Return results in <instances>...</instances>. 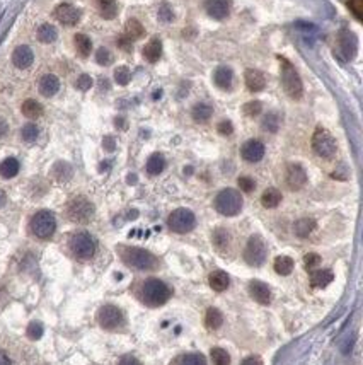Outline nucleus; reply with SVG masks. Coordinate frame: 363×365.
<instances>
[{"instance_id": "50", "label": "nucleus", "mask_w": 363, "mask_h": 365, "mask_svg": "<svg viewBox=\"0 0 363 365\" xmlns=\"http://www.w3.org/2000/svg\"><path fill=\"white\" fill-rule=\"evenodd\" d=\"M159 19L162 21V23H170V21L174 19V14H173V10H170L169 5H162V7L159 9Z\"/></svg>"}, {"instance_id": "28", "label": "nucleus", "mask_w": 363, "mask_h": 365, "mask_svg": "<svg viewBox=\"0 0 363 365\" xmlns=\"http://www.w3.org/2000/svg\"><path fill=\"white\" fill-rule=\"evenodd\" d=\"M165 168V159L162 154H152L147 160V173L152 176H157Z\"/></svg>"}, {"instance_id": "38", "label": "nucleus", "mask_w": 363, "mask_h": 365, "mask_svg": "<svg viewBox=\"0 0 363 365\" xmlns=\"http://www.w3.org/2000/svg\"><path fill=\"white\" fill-rule=\"evenodd\" d=\"M213 244H215V248L219 249V251H224V249L229 246V241H230V236H229V232L225 231V229H217V231L213 232Z\"/></svg>"}, {"instance_id": "6", "label": "nucleus", "mask_w": 363, "mask_h": 365, "mask_svg": "<svg viewBox=\"0 0 363 365\" xmlns=\"http://www.w3.org/2000/svg\"><path fill=\"white\" fill-rule=\"evenodd\" d=\"M94 215V205L84 196L72 198L67 205V217L75 224H87Z\"/></svg>"}, {"instance_id": "5", "label": "nucleus", "mask_w": 363, "mask_h": 365, "mask_svg": "<svg viewBox=\"0 0 363 365\" xmlns=\"http://www.w3.org/2000/svg\"><path fill=\"white\" fill-rule=\"evenodd\" d=\"M31 232L34 234L38 239H50L56 231V218L51 212L41 210L34 213V217L31 218Z\"/></svg>"}, {"instance_id": "14", "label": "nucleus", "mask_w": 363, "mask_h": 365, "mask_svg": "<svg viewBox=\"0 0 363 365\" xmlns=\"http://www.w3.org/2000/svg\"><path fill=\"white\" fill-rule=\"evenodd\" d=\"M241 155L247 163H259V160L264 157L263 142H259V140H247V142L242 145Z\"/></svg>"}, {"instance_id": "57", "label": "nucleus", "mask_w": 363, "mask_h": 365, "mask_svg": "<svg viewBox=\"0 0 363 365\" xmlns=\"http://www.w3.org/2000/svg\"><path fill=\"white\" fill-rule=\"evenodd\" d=\"M0 365H12V362H10V358L7 357L5 352H0Z\"/></svg>"}, {"instance_id": "15", "label": "nucleus", "mask_w": 363, "mask_h": 365, "mask_svg": "<svg viewBox=\"0 0 363 365\" xmlns=\"http://www.w3.org/2000/svg\"><path fill=\"white\" fill-rule=\"evenodd\" d=\"M307 182V173L300 164H290L287 169V185L292 190H300Z\"/></svg>"}, {"instance_id": "11", "label": "nucleus", "mask_w": 363, "mask_h": 365, "mask_svg": "<svg viewBox=\"0 0 363 365\" xmlns=\"http://www.w3.org/2000/svg\"><path fill=\"white\" fill-rule=\"evenodd\" d=\"M97 321L104 330H116L121 326L123 314L116 306H104L97 312Z\"/></svg>"}, {"instance_id": "24", "label": "nucleus", "mask_w": 363, "mask_h": 365, "mask_svg": "<svg viewBox=\"0 0 363 365\" xmlns=\"http://www.w3.org/2000/svg\"><path fill=\"white\" fill-rule=\"evenodd\" d=\"M261 203L264 208H276L280 203H282V191L276 190V188H268V190H264L261 196Z\"/></svg>"}, {"instance_id": "7", "label": "nucleus", "mask_w": 363, "mask_h": 365, "mask_svg": "<svg viewBox=\"0 0 363 365\" xmlns=\"http://www.w3.org/2000/svg\"><path fill=\"white\" fill-rule=\"evenodd\" d=\"M70 251L75 258L79 259H89L96 253V241L87 232H75L70 237Z\"/></svg>"}, {"instance_id": "40", "label": "nucleus", "mask_w": 363, "mask_h": 365, "mask_svg": "<svg viewBox=\"0 0 363 365\" xmlns=\"http://www.w3.org/2000/svg\"><path fill=\"white\" fill-rule=\"evenodd\" d=\"M38 135H39V130L34 123L24 125L23 130H20V137H23L24 142H34V140L38 138Z\"/></svg>"}, {"instance_id": "51", "label": "nucleus", "mask_w": 363, "mask_h": 365, "mask_svg": "<svg viewBox=\"0 0 363 365\" xmlns=\"http://www.w3.org/2000/svg\"><path fill=\"white\" fill-rule=\"evenodd\" d=\"M75 86H77V89H80V91H87V89H91L92 87V79H91V75H80L79 79H77L75 82Z\"/></svg>"}, {"instance_id": "16", "label": "nucleus", "mask_w": 363, "mask_h": 365, "mask_svg": "<svg viewBox=\"0 0 363 365\" xmlns=\"http://www.w3.org/2000/svg\"><path fill=\"white\" fill-rule=\"evenodd\" d=\"M249 294H251V297L258 304L268 306L269 302H271V290H269V287L266 283H263V281L259 280H254L249 283Z\"/></svg>"}, {"instance_id": "20", "label": "nucleus", "mask_w": 363, "mask_h": 365, "mask_svg": "<svg viewBox=\"0 0 363 365\" xmlns=\"http://www.w3.org/2000/svg\"><path fill=\"white\" fill-rule=\"evenodd\" d=\"M60 89V80L58 77L53 75V74H46L39 79V92L41 96L45 97H51L55 96L56 92Z\"/></svg>"}, {"instance_id": "34", "label": "nucleus", "mask_w": 363, "mask_h": 365, "mask_svg": "<svg viewBox=\"0 0 363 365\" xmlns=\"http://www.w3.org/2000/svg\"><path fill=\"white\" fill-rule=\"evenodd\" d=\"M145 33V29H143V26L138 23L137 19H130L126 26H124V36L130 39H138V38H142Z\"/></svg>"}, {"instance_id": "22", "label": "nucleus", "mask_w": 363, "mask_h": 365, "mask_svg": "<svg viewBox=\"0 0 363 365\" xmlns=\"http://www.w3.org/2000/svg\"><path fill=\"white\" fill-rule=\"evenodd\" d=\"M314 229H315V220L309 217L298 218V220L293 224V232L297 237H309L310 234L314 232Z\"/></svg>"}, {"instance_id": "53", "label": "nucleus", "mask_w": 363, "mask_h": 365, "mask_svg": "<svg viewBox=\"0 0 363 365\" xmlns=\"http://www.w3.org/2000/svg\"><path fill=\"white\" fill-rule=\"evenodd\" d=\"M118 46H120V48L124 50V51H132L133 50L132 39L126 38V36H121V38H118Z\"/></svg>"}, {"instance_id": "58", "label": "nucleus", "mask_w": 363, "mask_h": 365, "mask_svg": "<svg viewBox=\"0 0 363 365\" xmlns=\"http://www.w3.org/2000/svg\"><path fill=\"white\" fill-rule=\"evenodd\" d=\"M5 133H7V123L4 119H0V137H4Z\"/></svg>"}, {"instance_id": "8", "label": "nucleus", "mask_w": 363, "mask_h": 365, "mask_svg": "<svg viewBox=\"0 0 363 365\" xmlns=\"http://www.w3.org/2000/svg\"><path fill=\"white\" fill-rule=\"evenodd\" d=\"M195 224H196L195 213L188 210V208H178V210H174L167 218L169 229L176 234L191 232L195 229Z\"/></svg>"}, {"instance_id": "10", "label": "nucleus", "mask_w": 363, "mask_h": 365, "mask_svg": "<svg viewBox=\"0 0 363 365\" xmlns=\"http://www.w3.org/2000/svg\"><path fill=\"white\" fill-rule=\"evenodd\" d=\"M268 249L266 242L263 241L261 236H251L247 241V246L244 249V259H246L247 265L251 267H261L266 259Z\"/></svg>"}, {"instance_id": "59", "label": "nucleus", "mask_w": 363, "mask_h": 365, "mask_svg": "<svg viewBox=\"0 0 363 365\" xmlns=\"http://www.w3.org/2000/svg\"><path fill=\"white\" fill-rule=\"evenodd\" d=\"M5 201H7V195H5L2 190H0V208L5 205Z\"/></svg>"}, {"instance_id": "42", "label": "nucleus", "mask_w": 363, "mask_h": 365, "mask_svg": "<svg viewBox=\"0 0 363 365\" xmlns=\"http://www.w3.org/2000/svg\"><path fill=\"white\" fill-rule=\"evenodd\" d=\"M179 365H206V358L201 353H188L181 358Z\"/></svg>"}, {"instance_id": "23", "label": "nucleus", "mask_w": 363, "mask_h": 365, "mask_svg": "<svg viewBox=\"0 0 363 365\" xmlns=\"http://www.w3.org/2000/svg\"><path fill=\"white\" fill-rule=\"evenodd\" d=\"M232 79H234V74L229 67H219L213 74V80L215 84L220 87V89H229L232 86Z\"/></svg>"}, {"instance_id": "52", "label": "nucleus", "mask_w": 363, "mask_h": 365, "mask_svg": "<svg viewBox=\"0 0 363 365\" xmlns=\"http://www.w3.org/2000/svg\"><path fill=\"white\" fill-rule=\"evenodd\" d=\"M217 130H219L220 135L227 137V135H232V132H234V127H232L230 121H227V119H225V121H220V123H219V128H217Z\"/></svg>"}, {"instance_id": "30", "label": "nucleus", "mask_w": 363, "mask_h": 365, "mask_svg": "<svg viewBox=\"0 0 363 365\" xmlns=\"http://www.w3.org/2000/svg\"><path fill=\"white\" fill-rule=\"evenodd\" d=\"M97 9L104 19H115L118 14V5L115 0H97Z\"/></svg>"}, {"instance_id": "37", "label": "nucleus", "mask_w": 363, "mask_h": 365, "mask_svg": "<svg viewBox=\"0 0 363 365\" xmlns=\"http://www.w3.org/2000/svg\"><path fill=\"white\" fill-rule=\"evenodd\" d=\"M38 39L41 43H53L56 39V29L51 24H43L38 29Z\"/></svg>"}, {"instance_id": "29", "label": "nucleus", "mask_w": 363, "mask_h": 365, "mask_svg": "<svg viewBox=\"0 0 363 365\" xmlns=\"http://www.w3.org/2000/svg\"><path fill=\"white\" fill-rule=\"evenodd\" d=\"M222 322H224V316H222V312L217 309V307H210L208 311H206V316H205V325L208 330H219L222 326Z\"/></svg>"}, {"instance_id": "44", "label": "nucleus", "mask_w": 363, "mask_h": 365, "mask_svg": "<svg viewBox=\"0 0 363 365\" xmlns=\"http://www.w3.org/2000/svg\"><path fill=\"white\" fill-rule=\"evenodd\" d=\"M261 111H263V104L259 101H249V103L244 104V114H246V116L254 118V116H258Z\"/></svg>"}, {"instance_id": "43", "label": "nucleus", "mask_w": 363, "mask_h": 365, "mask_svg": "<svg viewBox=\"0 0 363 365\" xmlns=\"http://www.w3.org/2000/svg\"><path fill=\"white\" fill-rule=\"evenodd\" d=\"M115 80L120 86H126L130 80H132V74H130L128 67H118L115 70Z\"/></svg>"}, {"instance_id": "18", "label": "nucleus", "mask_w": 363, "mask_h": 365, "mask_svg": "<svg viewBox=\"0 0 363 365\" xmlns=\"http://www.w3.org/2000/svg\"><path fill=\"white\" fill-rule=\"evenodd\" d=\"M33 60H34V55H33V50H31L29 46L20 45L14 50L12 62H14V65L17 67V69H28V67H31V64H33Z\"/></svg>"}, {"instance_id": "9", "label": "nucleus", "mask_w": 363, "mask_h": 365, "mask_svg": "<svg viewBox=\"0 0 363 365\" xmlns=\"http://www.w3.org/2000/svg\"><path fill=\"white\" fill-rule=\"evenodd\" d=\"M312 149L319 157L329 159L336 154V140L326 128H317L312 137Z\"/></svg>"}, {"instance_id": "21", "label": "nucleus", "mask_w": 363, "mask_h": 365, "mask_svg": "<svg viewBox=\"0 0 363 365\" xmlns=\"http://www.w3.org/2000/svg\"><path fill=\"white\" fill-rule=\"evenodd\" d=\"M160 55H162V43H160V39L157 38L150 39L143 48L145 60L150 62V64H155V62L160 58Z\"/></svg>"}, {"instance_id": "33", "label": "nucleus", "mask_w": 363, "mask_h": 365, "mask_svg": "<svg viewBox=\"0 0 363 365\" xmlns=\"http://www.w3.org/2000/svg\"><path fill=\"white\" fill-rule=\"evenodd\" d=\"M74 39H75V48H77V51H79V55L84 56V58L86 56H89L91 50H92V41H91L89 36L79 33V34H75Z\"/></svg>"}, {"instance_id": "55", "label": "nucleus", "mask_w": 363, "mask_h": 365, "mask_svg": "<svg viewBox=\"0 0 363 365\" xmlns=\"http://www.w3.org/2000/svg\"><path fill=\"white\" fill-rule=\"evenodd\" d=\"M241 365H263V362L259 357H247V358H244Z\"/></svg>"}, {"instance_id": "2", "label": "nucleus", "mask_w": 363, "mask_h": 365, "mask_svg": "<svg viewBox=\"0 0 363 365\" xmlns=\"http://www.w3.org/2000/svg\"><path fill=\"white\" fill-rule=\"evenodd\" d=\"M278 60L280 64H282V72H280V74H282V84H283L285 92L292 99H300L304 92V86H302V80H300L298 72L295 70V67L290 64L287 58L278 56Z\"/></svg>"}, {"instance_id": "49", "label": "nucleus", "mask_w": 363, "mask_h": 365, "mask_svg": "<svg viewBox=\"0 0 363 365\" xmlns=\"http://www.w3.org/2000/svg\"><path fill=\"white\" fill-rule=\"evenodd\" d=\"M348 7L351 12L355 14L356 19H361V12H363V0H348Z\"/></svg>"}, {"instance_id": "1", "label": "nucleus", "mask_w": 363, "mask_h": 365, "mask_svg": "<svg viewBox=\"0 0 363 365\" xmlns=\"http://www.w3.org/2000/svg\"><path fill=\"white\" fill-rule=\"evenodd\" d=\"M140 297L147 306L159 307L164 306L170 299V289L159 278H148L143 281L140 289Z\"/></svg>"}, {"instance_id": "54", "label": "nucleus", "mask_w": 363, "mask_h": 365, "mask_svg": "<svg viewBox=\"0 0 363 365\" xmlns=\"http://www.w3.org/2000/svg\"><path fill=\"white\" fill-rule=\"evenodd\" d=\"M118 365H142V363H140L135 357L126 355V357H123V358H121L120 363H118Z\"/></svg>"}, {"instance_id": "39", "label": "nucleus", "mask_w": 363, "mask_h": 365, "mask_svg": "<svg viewBox=\"0 0 363 365\" xmlns=\"http://www.w3.org/2000/svg\"><path fill=\"white\" fill-rule=\"evenodd\" d=\"M210 357H211L213 365H230V355L227 353V350H224V348H219V347L211 348Z\"/></svg>"}, {"instance_id": "35", "label": "nucleus", "mask_w": 363, "mask_h": 365, "mask_svg": "<svg viewBox=\"0 0 363 365\" xmlns=\"http://www.w3.org/2000/svg\"><path fill=\"white\" fill-rule=\"evenodd\" d=\"M211 113H213V109H211V106H208V104H205V103H200V104H196V106L193 108V119L195 121H198V123H205V121H208V119L211 118Z\"/></svg>"}, {"instance_id": "47", "label": "nucleus", "mask_w": 363, "mask_h": 365, "mask_svg": "<svg viewBox=\"0 0 363 365\" xmlns=\"http://www.w3.org/2000/svg\"><path fill=\"white\" fill-rule=\"evenodd\" d=\"M321 263V256L317 253H309L304 256V265L307 270H312V268H317Z\"/></svg>"}, {"instance_id": "17", "label": "nucleus", "mask_w": 363, "mask_h": 365, "mask_svg": "<svg viewBox=\"0 0 363 365\" xmlns=\"http://www.w3.org/2000/svg\"><path fill=\"white\" fill-rule=\"evenodd\" d=\"M205 9L210 17H213L217 21L225 19L230 12V7H229V2H227V0H206Z\"/></svg>"}, {"instance_id": "32", "label": "nucleus", "mask_w": 363, "mask_h": 365, "mask_svg": "<svg viewBox=\"0 0 363 365\" xmlns=\"http://www.w3.org/2000/svg\"><path fill=\"white\" fill-rule=\"evenodd\" d=\"M274 272H276L278 275H282V276H287L292 273V270H293V259L290 258V256H278L276 259H274Z\"/></svg>"}, {"instance_id": "56", "label": "nucleus", "mask_w": 363, "mask_h": 365, "mask_svg": "<svg viewBox=\"0 0 363 365\" xmlns=\"http://www.w3.org/2000/svg\"><path fill=\"white\" fill-rule=\"evenodd\" d=\"M102 144H104V147H106L108 150H115V140H113L111 137H106L104 142H102Z\"/></svg>"}, {"instance_id": "25", "label": "nucleus", "mask_w": 363, "mask_h": 365, "mask_svg": "<svg viewBox=\"0 0 363 365\" xmlns=\"http://www.w3.org/2000/svg\"><path fill=\"white\" fill-rule=\"evenodd\" d=\"M331 281H333V273L329 270H317V272L310 275V285L315 287V289H324Z\"/></svg>"}, {"instance_id": "48", "label": "nucleus", "mask_w": 363, "mask_h": 365, "mask_svg": "<svg viewBox=\"0 0 363 365\" xmlns=\"http://www.w3.org/2000/svg\"><path fill=\"white\" fill-rule=\"evenodd\" d=\"M96 62L99 65H110L113 62V55L106 48H99L97 50V53H96Z\"/></svg>"}, {"instance_id": "12", "label": "nucleus", "mask_w": 363, "mask_h": 365, "mask_svg": "<svg viewBox=\"0 0 363 365\" xmlns=\"http://www.w3.org/2000/svg\"><path fill=\"white\" fill-rule=\"evenodd\" d=\"M55 17L63 26H75L80 21V10L72 4H60L55 9Z\"/></svg>"}, {"instance_id": "46", "label": "nucleus", "mask_w": 363, "mask_h": 365, "mask_svg": "<svg viewBox=\"0 0 363 365\" xmlns=\"http://www.w3.org/2000/svg\"><path fill=\"white\" fill-rule=\"evenodd\" d=\"M237 185H239L241 190L246 193H251V191H254V188H256V182H254L252 178H249V176H241V178L237 179Z\"/></svg>"}, {"instance_id": "31", "label": "nucleus", "mask_w": 363, "mask_h": 365, "mask_svg": "<svg viewBox=\"0 0 363 365\" xmlns=\"http://www.w3.org/2000/svg\"><path fill=\"white\" fill-rule=\"evenodd\" d=\"M19 173V163H17V159H14V157H9V159H5L2 164H0V176L5 179H10V178H14L15 174Z\"/></svg>"}, {"instance_id": "45", "label": "nucleus", "mask_w": 363, "mask_h": 365, "mask_svg": "<svg viewBox=\"0 0 363 365\" xmlns=\"http://www.w3.org/2000/svg\"><path fill=\"white\" fill-rule=\"evenodd\" d=\"M41 335H43V326H41L38 321H33L28 326V336L31 340H39Z\"/></svg>"}, {"instance_id": "26", "label": "nucleus", "mask_w": 363, "mask_h": 365, "mask_svg": "<svg viewBox=\"0 0 363 365\" xmlns=\"http://www.w3.org/2000/svg\"><path fill=\"white\" fill-rule=\"evenodd\" d=\"M208 281H210V287L211 289H213L215 292H224L227 287H229V275H227L225 272H213L210 275V278H208Z\"/></svg>"}, {"instance_id": "27", "label": "nucleus", "mask_w": 363, "mask_h": 365, "mask_svg": "<svg viewBox=\"0 0 363 365\" xmlns=\"http://www.w3.org/2000/svg\"><path fill=\"white\" fill-rule=\"evenodd\" d=\"M23 114L26 118H29V119H36V118H39L41 114H43V106L38 103V101H34V99H28V101H24L23 103Z\"/></svg>"}, {"instance_id": "19", "label": "nucleus", "mask_w": 363, "mask_h": 365, "mask_svg": "<svg viewBox=\"0 0 363 365\" xmlns=\"http://www.w3.org/2000/svg\"><path fill=\"white\" fill-rule=\"evenodd\" d=\"M244 79H246V86L249 91L252 92H259L264 89V86H266V77H264L263 72H259L256 69H247L246 70V75H244Z\"/></svg>"}, {"instance_id": "13", "label": "nucleus", "mask_w": 363, "mask_h": 365, "mask_svg": "<svg viewBox=\"0 0 363 365\" xmlns=\"http://www.w3.org/2000/svg\"><path fill=\"white\" fill-rule=\"evenodd\" d=\"M339 56L343 60H351L356 55V38L351 31H341L339 33Z\"/></svg>"}, {"instance_id": "36", "label": "nucleus", "mask_w": 363, "mask_h": 365, "mask_svg": "<svg viewBox=\"0 0 363 365\" xmlns=\"http://www.w3.org/2000/svg\"><path fill=\"white\" fill-rule=\"evenodd\" d=\"M280 123H282V119H280V116L276 113H269L264 116L263 119V130L264 132H269V133H276L278 132V128H280Z\"/></svg>"}, {"instance_id": "3", "label": "nucleus", "mask_w": 363, "mask_h": 365, "mask_svg": "<svg viewBox=\"0 0 363 365\" xmlns=\"http://www.w3.org/2000/svg\"><path fill=\"white\" fill-rule=\"evenodd\" d=\"M215 208L217 212L225 217H234L241 212L242 208V196L237 190L225 188L222 190L215 198Z\"/></svg>"}, {"instance_id": "4", "label": "nucleus", "mask_w": 363, "mask_h": 365, "mask_svg": "<svg viewBox=\"0 0 363 365\" xmlns=\"http://www.w3.org/2000/svg\"><path fill=\"white\" fill-rule=\"evenodd\" d=\"M121 258L128 267L137 270H154L157 267V258L142 248H124L121 251Z\"/></svg>"}, {"instance_id": "41", "label": "nucleus", "mask_w": 363, "mask_h": 365, "mask_svg": "<svg viewBox=\"0 0 363 365\" xmlns=\"http://www.w3.org/2000/svg\"><path fill=\"white\" fill-rule=\"evenodd\" d=\"M53 174H55V178L58 179V181H65V179H69L70 176H72V168L69 164H65V163H58L53 168Z\"/></svg>"}]
</instances>
